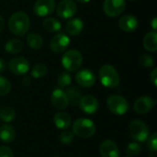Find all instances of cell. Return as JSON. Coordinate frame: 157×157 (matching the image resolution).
Listing matches in <instances>:
<instances>
[{
	"mask_svg": "<svg viewBox=\"0 0 157 157\" xmlns=\"http://www.w3.org/2000/svg\"><path fill=\"white\" fill-rule=\"evenodd\" d=\"M47 72H48V68L45 63H37L33 66L31 70V75L32 77L38 79L43 77L47 74Z\"/></svg>",
	"mask_w": 157,
	"mask_h": 157,
	"instance_id": "cell-27",
	"label": "cell"
},
{
	"mask_svg": "<svg viewBox=\"0 0 157 157\" xmlns=\"http://www.w3.org/2000/svg\"><path fill=\"white\" fill-rule=\"evenodd\" d=\"M53 157H59V156H53Z\"/></svg>",
	"mask_w": 157,
	"mask_h": 157,
	"instance_id": "cell-42",
	"label": "cell"
},
{
	"mask_svg": "<svg viewBox=\"0 0 157 157\" xmlns=\"http://www.w3.org/2000/svg\"><path fill=\"white\" fill-rule=\"evenodd\" d=\"M53 122L58 129L63 131V130H67L71 126L72 119L68 113L61 111V112H57L54 115Z\"/></svg>",
	"mask_w": 157,
	"mask_h": 157,
	"instance_id": "cell-18",
	"label": "cell"
},
{
	"mask_svg": "<svg viewBox=\"0 0 157 157\" xmlns=\"http://www.w3.org/2000/svg\"><path fill=\"white\" fill-rule=\"evenodd\" d=\"M42 26H43L44 29L47 30L48 32H59L62 28L61 22L55 17L45 18L42 23Z\"/></svg>",
	"mask_w": 157,
	"mask_h": 157,
	"instance_id": "cell-22",
	"label": "cell"
},
{
	"mask_svg": "<svg viewBox=\"0 0 157 157\" xmlns=\"http://www.w3.org/2000/svg\"><path fill=\"white\" fill-rule=\"evenodd\" d=\"M126 7V0H104L103 11L109 17H116L123 13Z\"/></svg>",
	"mask_w": 157,
	"mask_h": 157,
	"instance_id": "cell-7",
	"label": "cell"
},
{
	"mask_svg": "<svg viewBox=\"0 0 157 157\" xmlns=\"http://www.w3.org/2000/svg\"><path fill=\"white\" fill-rule=\"evenodd\" d=\"M76 2H79V3H82V4H86V3H88L90 2L91 0H75Z\"/></svg>",
	"mask_w": 157,
	"mask_h": 157,
	"instance_id": "cell-40",
	"label": "cell"
},
{
	"mask_svg": "<svg viewBox=\"0 0 157 157\" xmlns=\"http://www.w3.org/2000/svg\"><path fill=\"white\" fill-rule=\"evenodd\" d=\"M61 63L67 72H75L81 67L83 56L77 50H68L63 52Z\"/></svg>",
	"mask_w": 157,
	"mask_h": 157,
	"instance_id": "cell-4",
	"label": "cell"
},
{
	"mask_svg": "<svg viewBox=\"0 0 157 157\" xmlns=\"http://www.w3.org/2000/svg\"><path fill=\"white\" fill-rule=\"evenodd\" d=\"M0 157H14V154L8 146H0Z\"/></svg>",
	"mask_w": 157,
	"mask_h": 157,
	"instance_id": "cell-34",
	"label": "cell"
},
{
	"mask_svg": "<svg viewBox=\"0 0 157 157\" xmlns=\"http://www.w3.org/2000/svg\"><path fill=\"white\" fill-rule=\"evenodd\" d=\"M27 44L33 50H39L43 45V39L38 33H29L27 36Z\"/></svg>",
	"mask_w": 157,
	"mask_h": 157,
	"instance_id": "cell-23",
	"label": "cell"
},
{
	"mask_svg": "<svg viewBox=\"0 0 157 157\" xmlns=\"http://www.w3.org/2000/svg\"><path fill=\"white\" fill-rule=\"evenodd\" d=\"M125 157H130V156H125Z\"/></svg>",
	"mask_w": 157,
	"mask_h": 157,
	"instance_id": "cell-43",
	"label": "cell"
},
{
	"mask_svg": "<svg viewBox=\"0 0 157 157\" xmlns=\"http://www.w3.org/2000/svg\"><path fill=\"white\" fill-rule=\"evenodd\" d=\"M65 93L67 95L69 104H71L73 106L79 105L80 99L82 98V94L79 89H77L76 87H70L66 90Z\"/></svg>",
	"mask_w": 157,
	"mask_h": 157,
	"instance_id": "cell-25",
	"label": "cell"
},
{
	"mask_svg": "<svg viewBox=\"0 0 157 157\" xmlns=\"http://www.w3.org/2000/svg\"><path fill=\"white\" fill-rule=\"evenodd\" d=\"M129 134L135 141L139 143H144L150 135L148 126L141 120H133L129 124Z\"/></svg>",
	"mask_w": 157,
	"mask_h": 157,
	"instance_id": "cell-5",
	"label": "cell"
},
{
	"mask_svg": "<svg viewBox=\"0 0 157 157\" xmlns=\"http://www.w3.org/2000/svg\"><path fill=\"white\" fill-rule=\"evenodd\" d=\"M51 101L52 105L60 110L65 109L69 105L67 95L65 91L62 90L61 88H56L52 91L51 95Z\"/></svg>",
	"mask_w": 157,
	"mask_h": 157,
	"instance_id": "cell-15",
	"label": "cell"
},
{
	"mask_svg": "<svg viewBox=\"0 0 157 157\" xmlns=\"http://www.w3.org/2000/svg\"><path fill=\"white\" fill-rule=\"evenodd\" d=\"M98 77L101 84L108 88H115L120 85V75L116 68L111 64H104L100 67Z\"/></svg>",
	"mask_w": 157,
	"mask_h": 157,
	"instance_id": "cell-2",
	"label": "cell"
},
{
	"mask_svg": "<svg viewBox=\"0 0 157 157\" xmlns=\"http://www.w3.org/2000/svg\"><path fill=\"white\" fill-rule=\"evenodd\" d=\"M156 21H157V19L155 18V17L152 20V27H153V29H154V30H155V29H156V23H157Z\"/></svg>",
	"mask_w": 157,
	"mask_h": 157,
	"instance_id": "cell-39",
	"label": "cell"
},
{
	"mask_svg": "<svg viewBox=\"0 0 157 157\" xmlns=\"http://www.w3.org/2000/svg\"><path fill=\"white\" fill-rule=\"evenodd\" d=\"M143 45L148 52H155L157 51V33L155 30L148 32L144 39Z\"/></svg>",
	"mask_w": 157,
	"mask_h": 157,
	"instance_id": "cell-21",
	"label": "cell"
},
{
	"mask_svg": "<svg viewBox=\"0 0 157 157\" xmlns=\"http://www.w3.org/2000/svg\"><path fill=\"white\" fill-rule=\"evenodd\" d=\"M0 119L6 123H10L16 119V111L10 107H5L0 110Z\"/></svg>",
	"mask_w": 157,
	"mask_h": 157,
	"instance_id": "cell-26",
	"label": "cell"
},
{
	"mask_svg": "<svg viewBox=\"0 0 157 157\" xmlns=\"http://www.w3.org/2000/svg\"><path fill=\"white\" fill-rule=\"evenodd\" d=\"M4 26H5V20H4L3 17H1V16H0V32L3 30Z\"/></svg>",
	"mask_w": 157,
	"mask_h": 157,
	"instance_id": "cell-38",
	"label": "cell"
},
{
	"mask_svg": "<svg viewBox=\"0 0 157 157\" xmlns=\"http://www.w3.org/2000/svg\"><path fill=\"white\" fill-rule=\"evenodd\" d=\"M130 1H135V0H130Z\"/></svg>",
	"mask_w": 157,
	"mask_h": 157,
	"instance_id": "cell-41",
	"label": "cell"
},
{
	"mask_svg": "<svg viewBox=\"0 0 157 157\" xmlns=\"http://www.w3.org/2000/svg\"><path fill=\"white\" fill-rule=\"evenodd\" d=\"M76 11L77 6L74 0H62L56 7L57 16L63 19L73 17Z\"/></svg>",
	"mask_w": 157,
	"mask_h": 157,
	"instance_id": "cell-9",
	"label": "cell"
},
{
	"mask_svg": "<svg viewBox=\"0 0 157 157\" xmlns=\"http://www.w3.org/2000/svg\"><path fill=\"white\" fill-rule=\"evenodd\" d=\"M55 9L54 0H37L33 6V11L38 17H47Z\"/></svg>",
	"mask_w": 157,
	"mask_h": 157,
	"instance_id": "cell-11",
	"label": "cell"
},
{
	"mask_svg": "<svg viewBox=\"0 0 157 157\" xmlns=\"http://www.w3.org/2000/svg\"><path fill=\"white\" fill-rule=\"evenodd\" d=\"M6 64L5 60L2 59V58H0V74L3 73L6 70Z\"/></svg>",
	"mask_w": 157,
	"mask_h": 157,
	"instance_id": "cell-36",
	"label": "cell"
},
{
	"mask_svg": "<svg viewBox=\"0 0 157 157\" xmlns=\"http://www.w3.org/2000/svg\"><path fill=\"white\" fill-rule=\"evenodd\" d=\"M143 150V145L139 142H132L126 147V153L130 156L138 155Z\"/></svg>",
	"mask_w": 157,
	"mask_h": 157,
	"instance_id": "cell-28",
	"label": "cell"
},
{
	"mask_svg": "<svg viewBox=\"0 0 157 157\" xmlns=\"http://www.w3.org/2000/svg\"><path fill=\"white\" fill-rule=\"evenodd\" d=\"M76 83L82 87H91L96 83V75L89 69H82L78 71L75 75Z\"/></svg>",
	"mask_w": 157,
	"mask_h": 157,
	"instance_id": "cell-13",
	"label": "cell"
},
{
	"mask_svg": "<svg viewBox=\"0 0 157 157\" xmlns=\"http://www.w3.org/2000/svg\"><path fill=\"white\" fill-rule=\"evenodd\" d=\"M74 139H75L74 132L71 131H68V130H63L61 132V134L59 135V141L64 145L71 144L73 143Z\"/></svg>",
	"mask_w": 157,
	"mask_h": 157,
	"instance_id": "cell-30",
	"label": "cell"
},
{
	"mask_svg": "<svg viewBox=\"0 0 157 157\" xmlns=\"http://www.w3.org/2000/svg\"><path fill=\"white\" fill-rule=\"evenodd\" d=\"M107 106L110 112L118 116H122L129 110L128 101L120 95L109 96L107 99Z\"/></svg>",
	"mask_w": 157,
	"mask_h": 157,
	"instance_id": "cell-6",
	"label": "cell"
},
{
	"mask_svg": "<svg viewBox=\"0 0 157 157\" xmlns=\"http://www.w3.org/2000/svg\"><path fill=\"white\" fill-rule=\"evenodd\" d=\"M11 90L10 82L4 76L0 75V96L7 95Z\"/></svg>",
	"mask_w": 157,
	"mask_h": 157,
	"instance_id": "cell-31",
	"label": "cell"
},
{
	"mask_svg": "<svg viewBox=\"0 0 157 157\" xmlns=\"http://www.w3.org/2000/svg\"><path fill=\"white\" fill-rule=\"evenodd\" d=\"M101 157H120V150L116 143L112 140H104L100 144Z\"/></svg>",
	"mask_w": 157,
	"mask_h": 157,
	"instance_id": "cell-16",
	"label": "cell"
},
{
	"mask_svg": "<svg viewBox=\"0 0 157 157\" xmlns=\"http://www.w3.org/2000/svg\"><path fill=\"white\" fill-rule=\"evenodd\" d=\"M79 107L83 112L88 115L95 114L98 109H99V103L98 99L91 96V95H86L81 98L80 102H79Z\"/></svg>",
	"mask_w": 157,
	"mask_h": 157,
	"instance_id": "cell-12",
	"label": "cell"
},
{
	"mask_svg": "<svg viewBox=\"0 0 157 157\" xmlns=\"http://www.w3.org/2000/svg\"><path fill=\"white\" fill-rule=\"evenodd\" d=\"M22 84L23 85H25V86H29L30 84H31V81H30V78L29 77H24L23 79H22Z\"/></svg>",
	"mask_w": 157,
	"mask_h": 157,
	"instance_id": "cell-37",
	"label": "cell"
},
{
	"mask_svg": "<svg viewBox=\"0 0 157 157\" xmlns=\"http://www.w3.org/2000/svg\"><path fill=\"white\" fill-rule=\"evenodd\" d=\"M97 127L93 121L86 118H79L73 123V132L79 138L88 139L96 133Z\"/></svg>",
	"mask_w": 157,
	"mask_h": 157,
	"instance_id": "cell-3",
	"label": "cell"
},
{
	"mask_svg": "<svg viewBox=\"0 0 157 157\" xmlns=\"http://www.w3.org/2000/svg\"><path fill=\"white\" fill-rule=\"evenodd\" d=\"M30 21L29 16L22 11L15 12L8 19L9 30L17 36H24L29 29Z\"/></svg>",
	"mask_w": 157,
	"mask_h": 157,
	"instance_id": "cell-1",
	"label": "cell"
},
{
	"mask_svg": "<svg viewBox=\"0 0 157 157\" xmlns=\"http://www.w3.org/2000/svg\"><path fill=\"white\" fill-rule=\"evenodd\" d=\"M140 64L146 68H152L155 66V60L150 54H142L139 59Z\"/></svg>",
	"mask_w": 157,
	"mask_h": 157,
	"instance_id": "cell-32",
	"label": "cell"
},
{
	"mask_svg": "<svg viewBox=\"0 0 157 157\" xmlns=\"http://www.w3.org/2000/svg\"><path fill=\"white\" fill-rule=\"evenodd\" d=\"M70 42L71 40L65 33L58 32L52 38L50 41V48L55 53H62L67 50Z\"/></svg>",
	"mask_w": 157,
	"mask_h": 157,
	"instance_id": "cell-8",
	"label": "cell"
},
{
	"mask_svg": "<svg viewBox=\"0 0 157 157\" xmlns=\"http://www.w3.org/2000/svg\"><path fill=\"white\" fill-rule=\"evenodd\" d=\"M71 82H72V77H71V75H70V74L68 72H62L58 75L57 83H58V86L61 88H64V87L69 86Z\"/></svg>",
	"mask_w": 157,
	"mask_h": 157,
	"instance_id": "cell-29",
	"label": "cell"
},
{
	"mask_svg": "<svg viewBox=\"0 0 157 157\" xmlns=\"http://www.w3.org/2000/svg\"><path fill=\"white\" fill-rule=\"evenodd\" d=\"M147 141V148L148 150L153 153V154H155L157 150V133L156 132H154L152 135H149L148 139L146 140Z\"/></svg>",
	"mask_w": 157,
	"mask_h": 157,
	"instance_id": "cell-33",
	"label": "cell"
},
{
	"mask_svg": "<svg viewBox=\"0 0 157 157\" xmlns=\"http://www.w3.org/2000/svg\"><path fill=\"white\" fill-rule=\"evenodd\" d=\"M155 101L151 97L144 96L136 99L133 105V109L136 113L140 115H144L151 111L155 107Z\"/></svg>",
	"mask_w": 157,
	"mask_h": 157,
	"instance_id": "cell-14",
	"label": "cell"
},
{
	"mask_svg": "<svg viewBox=\"0 0 157 157\" xmlns=\"http://www.w3.org/2000/svg\"><path fill=\"white\" fill-rule=\"evenodd\" d=\"M84 29V22L81 18L75 17L67 21L65 25L66 32L71 36H76L82 32Z\"/></svg>",
	"mask_w": 157,
	"mask_h": 157,
	"instance_id": "cell-19",
	"label": "cell"
},
{
	"mask_svg": "<svg viewBox=\"0 0 157 157\" xmlns=\"http://www.w3.org/2000/svg\"><path fill=\"white\" fill-rule=\"evenodd\" d=\"M119 27L125 32H132L138 28V19L132 15H124L119 19Z\"/></svg>",
	"mask_w": 157,
	"mask_h": 157,
	"instance_id": "cell-17",
	"label": "cell"
},
{
	"mask_svg": "<svg viewBox=\"0 0 157 157\" xmlns=\"http://www.w3.org/2000/svg\"><path fill=\"white\" fill-rule=\"evenodd\" d=\"M150 79H151V82L153 83V85L155 86H157V69L156 68H154L152 73L150 74Z\"/></svg>",
	"mask_w": 157,
	"mask_h": 157,
	"instance_id": "cell-35",
	"label": "cell"
},
{
	"mask_svg": "<svg viewBox=\"0 0 157 157\" xmlns=\"http://www.w3.org/2000/svg\"><path fill=\"white\" fill-rule=\"evenodd\" d=\"M22 49H23V43L21 40H19L17 39H11V40H7L5 45L6 52L8 53H12V54L20 52L22 51Z\"/></svg>",
	"mask_w": 157,
	"mask_h": 157,
	"instance_id": "cell-24",
	"label": "cell"
},
{
	"mask_svg": "<svg viewBox=\"0 0 157 157\" xmlns=\"http://www.w3.org/2000/svg\"><path fill=\"white\" fill-rule=\"evenodd\" d=\"M10 72L16 75H26L29 70V63L24 57H14L8 63Z\"/></svg>",
	"mask_w": 157,
	"mask_h": 157,
	"instance_id": "cell-10",
	"label": "cell"
},
{
	"mask_svg": "<svg viewBox=\"0 0 157 157\" xmlns=\"http://www.w3.org/2000/svg\"><path fill=\"white\" fill-rule=\"evenodd\" d=\"M16 137L15 129L9 124L0 126V140L5 144H9L14 141Z\"/></svg>",
	"mask_w": 157,
	"mask_h": 157,
	"instance_id": "cell-20",
	"label": "cell"
}]
</instances>
